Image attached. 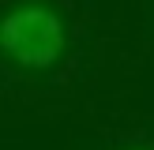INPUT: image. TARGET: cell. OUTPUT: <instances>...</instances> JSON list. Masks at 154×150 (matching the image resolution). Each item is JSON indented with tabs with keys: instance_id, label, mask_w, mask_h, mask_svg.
I'll list each match as a JSON object with an SVG mask.
<instances>
[{
	"instance_id": "1",
	"label": "cell",
	"mask_w": 154,
	"mask_h": 150,
	"mask_svg": "<svg viewBox=\"0 0 154 150\" xmlns=\"http://www.w3.org/2000/svg\"><path fill=\"white\" fill-rule=\"evenodd\" d=\"M64 30L60 19L42 4H23L4 19V49L23 68H49L60 56Z\"/></svg>"
}]
</instances>
